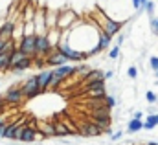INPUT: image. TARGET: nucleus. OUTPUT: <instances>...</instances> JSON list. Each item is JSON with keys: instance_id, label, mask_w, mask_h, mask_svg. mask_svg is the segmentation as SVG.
Returning a JSON list of instances; mask_svg holds the SVG:
<instances>
[{"instance_id": "obj_1", "label": "nucleus", "mask_w": 158, "mask_h": 145, "mask_svg": "<svg viewBox=\"0 0 158 145\" xmlns=\"http://www.w3.org/2000/svg\"><path fill=\"white\" fill-rule=\"evenodd\" d=\"M20 85H22V83L11 85V86L2 94V97H4V101H6L7 107H19L22 101H26V99H24V94H22V90H20Z\"/></svg>"}, {"instance_id": "obj_2", "label": "nucleus", "mask_w": 158, "mask_h": 145, "mask_svg": "<svg viewBox=\"0 0 158 145\" xmlns=\"http://www.w3.org/2000/svg\"><path fill=\"white\" fill-rule=\"evenodd\" d=\"M20 90H22V94H24V99H26V101H30V99H35V97H39L42 92L39 90L37 75L33 73V75H30L28 79H24V81H22V85H20Z\"/></svg>"}, {"instance_id": "obj_3", "label": "nucleus", "mask_w": 158, "mask_h": 145, "mask_svg": "<svg viewBox=\"0 0 158 145\" xmlns=\"http://www.w3.org/2000/svg\"><path fill=\"white\" fill-rule=\"evenodd\" d=\"M77 129H79L81 138H96V136H101L103 134V130L94 121H81Z\"/></svg>"}, {"instance_id": "obj_4", "label": "nucleus", "mask_w": 158, "mask_h": 145, "mask_svg": "<svg viewBox=\"0 0 158 145\" xmlns=\"http://www.w3.org/2000/svg\"><path fill=\"white\" fill-rule=\"evenodd\" d=\"M35 39L37 35H24L19 42H17V48L22 52V53H26L28 57H35Z\"/></svg>"}, {"instance_id": "obj_5", "label": "nucleus", "mask_w": 158, "mask_h": 145, "mask_svg": "<svg viewBox=\"0 0 158 145\" xmlns=\"http://www.w3.org/2000/svg\"><path fill=\"white\" fill-rule=\"evenodd\" d=\"M52 52H53V48L50 46V42H48L46 35H37V39H35V57H42V59H46ZM35 57H33V59H35Z\"/></svg>"}, {"instance_id": "obj_6", "label": "nucleus", "mask_w": 158, "mask_h": 145, "mask_svg": "<svg viewBox=\"0 0 158 145\" xmlns=\"http://www.w3.org/2000/svg\"><path fill=\"white\" fill-rule=\"evenodd\" d=\"M77 20V15L72 11V9H66V11H59V19H57V28L61 31L68 30L74 22Z\"/></svg>"}, {"instance_id": "obj_7", "label": "nucleus", "mask_w": 158, "mask_h": 145, "mask_svg": "<svg viewBox=\"0 0 158 145\" xmlns=\"http://www.w3.org/2000/svg\"><path fill=\"white\" fill-rule=\"evenodd\" d=\"M46 61V68H57V66H63V64H68V57H64L63 53L57 52V48H53V52L44 59Z\"/></svg>"}, {"instance_id": "obj_8", "label": "nucleus", "mask_w": 158, "mask_h": 145, "mask_svg": "<svg viewBox=\"0 0 158 145\" xmlns=\"http://www.w3.org/2000/svg\"><path fill=\"white\" fill-rule=\"evenodd\" d=\"M44 7L35 11V19H33V26H35V35H46L48 28H46V19H44Z\"/></svg>"}, {"instance_id": "obj_9", "label": "nucleus", "mask_w": 158, "mask_h": 145, "mask_svg": "<svg viewBox=\"0 0 158 145\" xmlns=\"http://www.w3.org/2000/svg\"><path fill=\"white\" fill-rule=\"evenodd\" d=\"M37 75V83H39V90L44 94L48 92V85H50V79H52V68H44V70H39Z\"/></svg>"}, {"instance_id": "obj_10", "label": "nucleus", "mask_w": 158, "mask_h": 145, "mask_svg": "<svg viewBox=\"0 0 158 145\" xmlns=\"http://www.w3.org/2000/svg\"><path fill=\"white\" fill-rule=\"evenodd\" d=\"M37 136H39V130H35V129H31V127H28V125H24L22 127V134H20V143H33V142H37Z\"/></svg>"}, {"instance_id": "obj_11", "label": "nucleus", "mask_w": 158, "mask_h": 145, "mask_svg": "<svg viewBox=\"0 0 158 145\" xmlns=\"http://www.w3.org/2000/svg\"><path fill=\"white\" fill-rule=\"evenodd\" d=\"M52 123H53V127H55V138L57 140H61V138H72V132L68 130V127L63 123V121H59V119H52Z\"/></svg>"}, {"instance_id": "obj_12", "label": "nucleus", "mask_w": 158, "mask_h": 145, "mask_svg": "<svg viewBox=\"0 0 158 145\" xmlns=\"http://www.w3.org/2000/svg\"><path fill=\"white\" fill-rule=\"evenodd\" d=\"M30 68H33V59L31 57H26V59H22L19 64H15L9 73H13V75H20L22 72H26V70H30Z\"/></svg>"}, {"instance_id": "obj_13", "label": "nucleus", "mask_w": 158, "mask_h": 145, "mask_svg": "<svg viewBox=\"0 0 158 145\" xmlns=\"http://www.w3.org/2000/svg\"><path fill=\"white\" fill-rule=\"evenodd\" d=\"M61 35H63V31L59 28H52V30L46 31V39H48V42H50L52 48H57V44L61 42Z\"/></svg>"}, {"instance_id": "obj_14", "label": "nucleus", "mask_w": 158, "mask_h": 145, "mask_svg": "<svg viewBox=\"0 0 158 145\" xmlns=\"http://www.w3.org/2000/svg\"><path fill=\"white\" fill-rule=\"evenodd\" d=\"M44 19H46V28H48V30L57 28L59 11H55V9H46V11H44Z\"/></svg>"}, {"instance_id": "obj_15", "label": "nucleus", "mask_w": 158, "mask_h": 145, "mask_svg": "<svg viewBox=\"0 0 158 145\" xmlns=\"http://www.w3.org/2000/svg\"><path fill=\"white\" fill-rule=\"evenodd\" d=\"M140 130H143V121H142V119H134V118H131L129 123H127L125 134H138Z\"/></svg>"}, {"instance_id": "obj_16", "label": "nucleus", "mask_w": 158, "mask_h": 145, "mask_svg": "<svg viewBox=\"0 0 158 145\" xmlns=\"http://www.w3.org/2000/svg\"><path fill=\"white\" fill-rule=\"evenodd\" d=\"M103 70H99V68H92L90 72L86 73V77L83 79V85L86 86V85H90V83H94V81H99V79H105L103 77Z\"/></svg>"}, {"instance_id": "obj_17", "label": "nucleus", "mask_w": 158, "mask_h": 145, "mask_svg": "<svg viewBox=\"0 0 158 145\" xmlns=\"http://www.w3.org/2000/svg\"><path fill=\"white\" fill-rule=\"evenodd\" d=\"M156 127H158V112L156 114H149V116H145L143 130H155Z\"/></svg>"}, {"instance_id": "obj_18", "label": "nucleus", "mask_w": 158, "mask_h": 145, "mask_svg": "<svg viewBox=\"0 0 158 145\" xmlns=\"http://www.w3.org/2000/svg\"><path fill=\"white\" fill-rule=\"evenodd\" d=\"M35 7L31 6V4H28L26 7H24V11L20 13V17H22V22H33V19H35Z\"/></svg>"}, {"instance_id": "obj_19", "label": "nucleus", "mask_w": 158, "mask_h": 145, "mask_svg": "<svg viewBox=\"0 0 158 145\" xmlns=\"http://www.w3.org/2000/svg\"><path fill=\"white\" fill-rule=\"evenodd\" d=\"M9 55L7 52H0V73L9 72Z\"/></svg>"}, {"instance_id": "obj_20", "label": "nucleus", "mask_w": 158, "mask_h": 145, "mask_svg": "<svg viewBox=\"0 0 158 145\" xmlns=\"http://www.w3.org/2000/svg\"><path fill=\"white\" fill-rule=\"evenodd\" d=\"M110 40H112V37H109L105 31H101V30H99V39H98V44L101 46V50H103V52L110 48Z\"/></svg>"}, {"instance_id": "obj_21", "label": "nucleus", "mask_w": 158, "mask_h": 145, "mask_svg": "<svg viewBox=\"0 0 158 145\" xmlns=\"http://www.w3.org/2000/svg\"><path fill=\"white\" fill-rule=\"evenodd\" d=\"M61 85H63V79H59L53 72V68H52V79H50V85H48V92H55Z\"/></svg>"}, {"instance_id": "obj_22", "label": "nucleus", "mask_w": 158, "mask_h": 145, "mask_svg": "<svg viewBox=\"0 0 158 145\" xmlns=\"http://www.w3.org/2000/svg\"><path fill=\"white\" fill-rule=\"evenodd\" d=\"M143 11H145V15L149 17V19H155V11H156V4L153 2V0H149L145 6H143Z\"/></svg>"}, {"instance_id": "obj_23", "label": "nucleus", "mask_w": 158, "mask_h": 145, "mask_svg": "<svg viewBox=\"0 0 158 145\" xmlns=\"http://www.w3.org/2000/svg\"><path fill=\"white\" fill-rule=\"evenodd\" d=\"M127 77H129L131 81H134V79H138V66H134V64H131V66L127 68Z\"/></svg>"}, {"instance_id": "obj_24", "label": "nucleus", "mask_w": 158, "mask_h": 145, "mask_svg": "<svg viewBox=\"0 0 158 145\" xmlns=\"http://www.w3.org/2000/svg\"><path fill=\"white\" fill-rule=\"evenodd\" d=\"M119 53H121V48H119V46H114V48H110V52H109V59L114 63L116 59H119Z\"/></svg>"}, {"instance_id": "obj_25", "label": "nucleus", "mask_w": 158, "mask_h": 145, "mask_svg": "<svg viewBox=\"0 0 158 145\" xmlns=\"http://www.w3.org/2000/svg\"><path fill=\"white\" fill-rule=\"evenodd\" d=\"M156 99H158V96L153 90H147V92H145V101H147L149 105H156Z\"/></svg>"}, {"instance_id": "obj_26", "label": "nucleus", "mask_w": 158, "mask_h": 145, "mask_svg": "<svg viewBox=\"0 0 158 145\" xmlns=\"http://www.w3.org/2000/svg\"><path fill=\"white\" fill-rule=\"evenodd\" d=\"M149 30H151V33L156 37L158 35V19H149Z\"/></svg>"}, {"instance_id": "obj_27", "label": "nucleus", "mask_w": 158, "mask_h": 145, "mask_svg": "<svg viewBox=\"0 0 158 145\" xmlns=\"http://www.w3.org/2000/svg\"><path fill=\"white\" fill-rule=\"evenodd\" d=\"M24 35H35V26H33V22H24Z\"/></svg>"}, {"instance_id": "obj_28", "label": "nucleus", "mask_w": 158, "mask_h": 145, "mask_svg": "<svg viewBox=\"0 0 158 145\" xmlns=\"http://www.w3.org/2000/svg\"><path fill=\"white\" fill-rule=\"evenodd\" d=\"M149 68L153 72H158V55H151L149 57Z\"/></svg>"}, {"instance_id": "obj_29", "label": "nucleus", "mask_w": 158, "mask_h": 145, "mask_svg": "<svg viewBox=\"0 0 158 145\" xmlns=\"http://www.w3.org/2000/svg\"><path fill=\"white\" fill-rule=\"evenodd\" d=\"M90 70H92V68H90L88 64H79V66H77V73L81 75V77H83V79L86 77V73L90 72Z\"/></svg>"}, {"instance_id": "obj_30", "label": "nucleus", "mask_w": 158, "mask_h": 145, "mask_svg": "<svg viewBox=\"0 0 158 145\" xmlns=\"http://www.w3.org/2000/svg\"><path fill=\"white\" fill-rule=\"evenodd\" d=\"M123 134H125V130H116V132H112L109 138H110V142H119V140L123 138Z\"/></svg>"}, {"instance_id": "obj_31", "label": "nucleus", "mask_w": 158, "mask_h": 145, "mask_svg": "<svg viewBox=\"0 0 158 145\" xmlns=\"http://www.w3.org/2000/svg\"><path fill=\"white\" fill-rule=\"evenodd\" d=\"M125 39H127V33H123V31H121V33H118V39H116V46H119V48H121V44H123V40H125Z\"/></svg>"}, {"instance_id": "obj_32", "label": "nucleus", "mask_w": 158, "mask_h": 145, "mask_svg": "<svg viewBox=\"0 0 158 145\" xmlns=\"http://www.w3.org/2000/svg\"><path fill=\"white\" fill-rule=\"evenodd\" d=\"M158 112V105H149L147 109H145V114L149 116V114H156Z\"/></svg>"}, {"instance_id": "obj_33", "label": "nucleus", "mask_w": 158, "mask_h": 145, "mask_svg": "<svg viewBox=\"0 0 158 145\" xmlns=\"http://www.w3.org/2000/svg\"><path fill=\"white\" fill-rule=\"evenodd\" d=\"M114 70H107V72L103 73V77H105V81H109V79H114Z\"/></svg>"}, {"instance_id": "obj_34", "label": "nucleus", "mask_w": 158, "mask_h": 145, "mask_svg": "<svg viewBox=\"0 0 158 145\" xmlns=\"http://www.w3.org/2000/svg\"><path fill=\"white\" fill-rule=\"evenodd\" d=\"M6 109H7V105H6V101H4V97L0 96V114H6Z\"/></svg>"}, {"instance_id": "obj_35", "label": "nucleus", "mask_w": 158, "mask_h": 145, "mask_svg": "<svg viewBox=\"0 0 158 145\" xmlns=\"http://www.w3.org/2000/svg\"><path fill=\"white\" fill-rule=\"evenodd\" d=\"M132 118H134V119H142V118H143V112H142V110H136V112L132 114Z\"/></svg>"}, {"instance_id": "obj_36", "label": "nucleus", "mask_w": 158, "mask_h": 145, "mask_svg": "<svg viewBox=\"0 0 158 145\" xmlns=\"http://www.w3.org/2000/svg\"><path fill=\"white\" fill-rule=\"evenodd\" d=\"M6 121H11V119H7V118H6V114H0V125H2V123H6Z\"/></svg>"}, {"instance_id": "obj_37", "label": "nucleus", "mask_w": 158, "mask_h": 145, "mask_svg": "<svg viewBox=\"0 0 158 145\" xmlns=\"http://www.w3.org/2000/svg\"><path fill=\"white\" fill-rule=\"evenodd\" d=\"M4 46H6V42H4V40H0V52L4 50Z\"/></svg>"}, {"instance_id": "obj_38", "label": "nucleus", "mask_w": 158, "mask_h": 145, "mask_svg": "<svg viewBox=\"0 0 158 145\" xmlns=\"http://www.w3.org/2000/svg\"><path fill=\"white\" fill-rule=\"evenodd\" d=\"M147 145H158V142H149Z\"/></svg>"}, {"instance_id": "obj_39", "label": "nucleus", "mask_w": 158, "mask_h": 145, "mask_svg": "<svg viewBox=\"0 0 158 145\" xmlns=\"http://www.w3.org/2000/svg\"><path fill=\"white\" fill-rule=\"evenodd\" d=\"M155 77H156V79H158V72H155Z\"/></svg>"}, {"instance_id": "obj_40", "label": "nucleus", "mask_w": 158, "mask_h": 145, "mask_svg": "<svg viewBox=\"0 0 158 145\" xmlns=\"http://www.w3.org/2000/svg\"><path fill=\"white\" fill-rule=\"evenodd\" d=\"M155 85H156V86H158V79H156V81H155Z\"/></svg>"}, {"instance_id": "obj_41", "label": "nucleus", "mask_w": 158, "mask_h": 145, "mask_svg": "<svg viewBox=\"0 0 158 145\" xmlns=\"http://www.w3.org/2000/svg\"><path fill=\"white\" fill-rule=\"evenodd\" d=\"M156 105H158V99H156Z\"/></svg>"}, {"instance_id": "obj_42", "label": "nucleus", "mask_w": 158, "mask_h": 145, "mask_svg": "<svg viewBox=\"0 0 158 145\" xmlns=\"http://www.w3.org/2000/svg\"><path fill=\"white\" fill-rule=\"evenodd\" d=\"M156 9H158V6H156Z\"/></svg>"}, {"instance_id": "obj_43", "label": "nucleus", "mask_w": 158, "mask_h": 145, "mask_svg": "<svg viewBox=\"0 0 158 145\" xmlns=\"http://www.w3.org/2000/svg\"><path fill=\"white\" fill-rule=\"evenodd\" d=\"M90 145H92V143H90Z\"/></svg>"}]
</instances>
